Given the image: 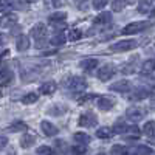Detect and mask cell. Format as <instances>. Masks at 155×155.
Returning <instances> with one entry per match:
<instances>
[{"label":"cell","mask_w":155,"mask_h":155,"mask_svg":"<svg viewBox=\"0 0 155 155\" xmlns=\"http://www.w3.org/2000/svg\"><path fill=\"white\" fill-rule=\"evenodd\" d=\"M137 47V41L134 39H126V41H120L110 47V50L113 53H124V51H130Z\"/></svg>","instance_id":"obj_1"},{"label":"cell","mask_w":155,"mask_h":155,"mask_svg":"<svg viewBox=\"0 0 155 155\" xmlns=\"http://www.w3.org/2000/svg\"><path fill=\"white\" fill-rule=\"evenodd\" d=\"M65 87L73 90V92H82V90L87 87V84H85L84 78H81V76H71V78H68V79L65 81Z\"/></svg>","instance_id":"obj_2"},{"label":"cell","mask_w":155,"mask_h":155,"mask_svg":"<svg viewBox=\"0 0 155 155\" xmlns=\"http://www.w3.org/2000/svg\"><path fill=\"white\" fill-rule=\"evenodd\" d=\"M149 22H130L129 25H126V27L123 28V34H137L140 31H143L149 27Z\"/></svg>","instance_id":"obj_3"},{"label":"cell","mask_w":155,"mask_h":155,"mask_svg":"<svg viewBox=\"0 0 155 155\" xmlns=\"http://www.w3.org/2000/svg\"><path fill=\"white\" fill-rule=\"evenodd\" d=\"M116 71H115V67L112 65V64H106V65H102L99 70H98V79L99 81H102V82H107V81H110L112 78H113V74H115Z\"/></svg>","instance_id":"obj_4"},{"label":"cell","mask_w":155,"mask_h":155,"mask_svg":"<svg viewBox=\"0 0 155 155\" xmlns=\"http://www.w3.org/2000/svg\"><path fill=\"white\" fill-rule=\"evenodd\" d=\"M19 17L14 12H5L3 16H0V28H12L17 23Z\"/></svg>","instance_id":"obj_5"},{"label":"cell","mask_w":155,"mask_h":155,"mask_svg":"<svg viewBox=\"0 0 155 155\" xmlns=\"http://www.w3.org/2000/svg\"><path fill=\"white\" fill-rule=\"evenodd\" d=\"M78 123H79V126H82V127H93L98 123V116L92 112H85L79 116V121Z\"/></svg>","instance_id":"obj_6"},{"label":"cell","mask_w":155,"mask_h":155,"mask_svg":"<svg viewBox=\"0 0 155 155\" xmlns=\"http://www.w3.org/2000/svg\"><path fill=\"white\" fill-rule=\"evenodd\" d=\"M126 116L130 121H141L146 116V110L141 107H129L126 110Z\"/></svg>","instance_id":"obj_7"},{"label":"cell","mask_w":155,"mask_h":155,"mask_svg":"<svg viewBox=\"0 0 155 155\" xmlns=\"http://www.w3.org/2000/svg\"><path fill=\"white\" fill-rule=\"evenodd\" d=\"M30 36L34 37L36 41H44L47 36V25L44 23H36L34 27L30 30Z\"/></svg>","instance_id":"obj_8"},{"label":"cell","mask_w":155,"mask_h":155,"mask_svg":"<svg viewBox=\"0 0 155 155\" xmlns=\"http://www.w3.org/2000/svg\"><path fill=\"white\" fill-rule=\"evenodd\" d=\"M30 47H31L30 36H27V34H20V36L16 39V50H17V51H20V53L27 51Z\"/></svg>","instance_id":"obj_9"},{"label":"cell","mask_w":155,"mask_h":155,"mask_svg":"<svg viewBox=\"0 0 155 155\" xmlns=\"http://www.w3.org/2000/svg\"><path fill=\"white\" fill-rule=\"evenodd\" d=\"M41 130H42V134L44 135H47V137H54V135H58L59 134V129L51 123V121H42L41 123Z\"/></svg>","instance_id":"obj_10"},{"label":"cell","mask_w":155,"mask_h":155,"mask_svg":"<svg viewBox=\"0 0 155 155\" xmlns=\"http://www.w3.org/2000/svg\"><path fill=\"white\" fill-rule=\"evenodd\" d=\"M112 92H120V93H127L129 90L132 88V84L129 82V81H126V79H121V81H116L115 84H112L110 87H109Z\"/></svg>","instance_id":"obj_11"},{"label":"cell","mask_w":155,"mask_h":155,"mask_svg":"<svg viewBox=\"0 0 155 155\" xmlns=\"http://www.w3.org/2000/svg\"><path fill=\"white\" fill-rule=\"evenodd\" d=\"M14 79V73L9 68H2L0 70V87H6Z\"/></svg>","instance_id":"obj_12"},{"label":"cell","mask_w":155,"mask_h":155,"mask_svg":"<svg viewBox=\"0 0 155 155\" xmlns=\"http://www.w3.org/2000/svg\"><path fill=\"white\" fill-rule=\"evenodd\" d=\"M56 88H58V85L54 81H47V82L39 85V93L41 95H53L56 92Z\"/></svg>","instance_id":"obj_13"},{"label":"cell","mask_w":155,"mask_h":155,"mask_svg":"<svg viewBox=\"0 0 155 155\" xmlns=\"http://www.w3.org/2000/svg\"><path fill=\"white\" fill-rule=\"evenodd\" d=\"M109 22H112V12L109 11H102L93 19V23L95 25H107Z\"/></svg>","instance_id":"obj_14"},{"label":"cell","mask_w":155,"mask_h":155,"mask_svg":"<svg viewBox=\"0 0 155 155\" xmlns=\"http://www.w3.org/2000/svg\"><path fill=\"white\" fill-rule=\"evenodd\" d=\"M67 19V12H64V11H56L53 12L50 17H48V22L51 25H58V23H64Z\"/></svg>","instance_id":"obj_15"},{"label":"cell","mask_w":155,"mask_h":155,"mask_svg":"<svg viewBox=\"0 0 155 155\" xmlns=\"http://www.w3.org/2000/svg\"><path fill=\"white\" fill-rule=\"evenodd\" d=\"M96 67H98V59H95V58L84 59V61L81 62V68H82L84 71H93Z\"/></svg>","instance_id":"obj_16"},{"label":"cell","mask_w":155,"mask_h":155,"mask_svg":"<svg viewBox=\"0 0 155 155\" xmlns=\"http://www.w3.org/2000/svg\"><path fill=\"white\" fill-rule=\"evenodd\" d=\"M113 106H115V102H113V99H110V98H106V96H101V98H98V107L101 109V110H110V109H113Z\"/></svg>","instance_id":"obj_17"},{"label":"cell","mask_w":155,"mask_h":155,"mask_svg":"<svg viewBox=\"0 0 155 155\" xmlns=\"http://www.w3.org/2000/svg\"><path fill=\"white\" fill-rule=\"evenodd\" d=\"M34 143H36V137H34L33 134H23L22 138H20V146H22L23 149L31 147Z\"/></svg>","instance_id":"obj_18"},{"label":"cell","mask_w":155,"mask_h":155,"mask_svg":"<svg viewBox=\"0 0 155 155\" xmlns=\"http://www.w3.org/2000/svg\"><path fill=\"white\" fill-rule=\"evenodd\" d=\"M65 112H67V107L64 106V104H53L47 110L48 115H53V116H62Z\"/></svg>","instance_id":"obj_19"},{"label":"cell","mask_w":155,"mask_h":155,"mask_svg":"<svg viewBox=\"0 0 155 155\" xmlns=\"http://www.w3.org/2000/svg\"><path fill=\"white\" fill-rule=\"evenodd\" d=\"M141 71H143L144 74H149V73L155 71V59H146V61L143 62Z\"/></svg>","instance_id":"obj_20"},{"label":"cell","mask_w":155,"mask_h":155,"mask_svg":"<svg viewBox=\"0 0 155 155\" xmlns=\"http://www.w3.org/2000/svg\"><path fill=\"white\" fill-rule=\"evenodd\" d=\"M65 41H67V36H65V33H59V34H56V36H53L51 37V45H54V47H59V45H64L65 44Z\"/></svg>","instance_id":"obj_21"},{"label":"cell","mask_w":155,"mask_h":155,"mask_svg":"<svg viewBox=\"0 0 155 155\" xmlns=\"http://www.w3.org/2000/svg\"><path fill=\"white\" fill-rule=\"evenodd\" d=\"M112 134H113V130H112L110 127H99L98 130H96V137L101 138V140H107V138H110Z\"/></svg>","instance_id":"obj_22"},{"label":"cell","mask_w":155,"mask_h":155,"mask_svg":"<svg viewBox=\"0 0 155 155\" xmlns=\"http://www.w3.org/2000/svg\"><path fill=\"white\" fill-rule=\"evenodd\" d=\"M124 134H127V138H130V140H135V138H140V129L137 126H130V127H126V130Z\"/></svg>","instance_id":"obj_23"},{"label":"cell","mask_w":155,"mask_h":155,"mask_svg":"<svg viewBox=\"0 0 155 155\" xmlns=\"http://www.w3.org/2000/svg\"><path fill=\"white\" fill-rule=\"evenodd\" d=\"M76 143H82V144H88L90 143V135L88 134H84V132H76L73 135Z\"/></svg>","instance_id":"obj_24"},{"label":"cell","mask_w":155,"mask_h":155,"mask_svg":"<svg viewBox=\"0 0 155 155\" xmlns=\"http://www.w3.org/2000/svg\"><path fill=\"white\" fill-rule=\"evenodd\" d=\"M129 2H130V0H113L112 9H113L115 12H120V11H123V9L129 5Z\"/></svg>","instance_id":"obj_25"},{"label":"cell","mask_w":155,"mask_h":155,"mask_svg":"<svg viewBox=\"0 0 155 155\" xmlns=\"http://www.w3.org/2000/svg\"><path fill=\"white\" fill-rule=\"evenodd\" d=\"M37 99H39V96H37V93H34V92H30V93H27V95L22 96V102H23V104H27V106L34 104Z\"/></svg>","instance_id":"obj_26"},{"label":"cell","mask_w":155,"mask_h":155,"mask_svg":"<svg viewBox=\"0 0 155 155\" xmlns=\"http://www.w3.org/2000/svg\"><path fill=\"white\" fill-rule=\"evenodd\" d=\"M143 134L147 137H152L155 134V121H147L143 126Z\"/></svg>","instance_id":"obj_27"},{"label":"cell","mask_w":155,"mask_h":155,"mask_svg":"<svg viewBox=\"0 0 155 155\" xmlns=\"http://www.w3.org/2000/svg\"><path fill=\"white\" fill-rule=\"evenodd\" d=\"M150 6H152V0H140L138 11H140V12H149Z\"/></svg>","instance_id":"obj_28"},{"label":"cell","mask_w":155,"mask_h":155,"mask_svg":"<svg viewBox=\"0 0 155 155\" xmlns=\"http://www.w3.org/2000/svg\"><path fill=\"white\" fill-rule=\"evenodd\" d=\"M147 95H149V92H147V90L141 88V90H137L135 93H132L130 99H132V101H140V99H144V98H146Z\"/></svg>","instance_id":"obj_29"},{"label":"cell","mask_w":155,"mask_h":155,"mask_svg":"<svg viewBox=\"0 0 155 155\" xmlns=\"http://www.w3.org/2000/svg\"><path fill=\"white\" fill-rule=\"evenodd\" d=\"M126 123L123 121V120H118V121H116L115 123V126H113V129H112V130L115 132V134H124V130H126Z\"/></svg>","instance_id":"obj_30"},{"label":"cell","mask_w":155,"mask_h":155,"mask_svg":"<svg viewBox=\"0 0 155 155\" xmlns=\"http://www.w3.org/2000/svg\"><path fill=\"white\" fill-rule=\"evenodd\" d=\"M81 37H82V30H79V28H78V30H71V31H70V34L67 36V39H70L71 42L79 41Z\"/></svg>","instance_id":"obj_31"},{"label":"cell","mask_w":155,"mask_h":155,"mask_svg":"<svg viewBox=\"0 0 155 155\" xmlns=\"http://www.w3.org/2000/svg\"><path fill=\"white\" fill-rule=\"evenodd\" d=\"M135 153H138V155H147V153H153V150L149 146H138L135 149Z\"/></svg>","instance_id":"obj_32"},{"label":"cell","mask_w":155,"mask_h":155,"mask_svg":"<svg viewBox=\"0 0 155 155\" xmlns=\"http://www.w3.org/2000/svg\"><path fill=\"white\" fill-rule=\"evenodd\" d=\"M9 129H11V130H27L28 127H27V124H25L23 121H16Z\"/></svg>","instance_id":"obj_33"},{"label":"cell","mask_w":155,"mask_h":155,"mask_svg":"<svg viewBox=\"0 0 155 155\" xmlns=\"http://www.w3.org/2000/svg\"><path fill=\"white\" fill-rule=\"evenodd\" d=\"M127 152V147L126 146H121V144H115L113 147H112V150H110V153H126Z\"/></svg>","instance_id":"obj_34"},{"label":"cell","mask_w":155,"mask_h":155,"mask_svg":"<svg viewBox=\"0 0 155 155\" xmlns=\"http://www.w3.org/2000/svg\"><path fill=\"white\" fill-rule=\"evenodd\" d=\"M36 152L37 153H41V155H48V153H51V152H53V149H51L50 146H39L37 149H36Z\"/></svg>","instance_id":"obj_35"},{"label":"cell","mask_w":155,"mask_h":155,"mask_svg":"<svg viewBox=\"0 0 155 155\" xmlns=\"http://www.w3.org/2000/svg\"><path fill=\"white\" fill-rule=\"evenodd\" d=\"M71 152H73V153H85L87 149H85V146H84L82 143H78V146H73V147H71Z\"/></svg>","instance_id":"obj_36"},{"label":"cell","mask_w":155,"mask_h":155,"mask_svg":"<svg viewBox=\"0 0 155 155\" xmlns=\"http://www.w3.org/2000/svg\"><path fill=\"white\" fill-rule=\"evenodd\" d=\"M109 3V0H93V8L95 9H102Z\"/></svg>","instance_id":"obj_37"},{"label":"cell","mask_w":155,"mask_h":155,"mask_svg":"<svg viewBox=\"0 0 155 155\" xmlns=\"http://www.w3.org/2000/svg\"><path fill=\"white\" fill-rule=\"evenodd\" d=\"M8 143H9L8 137H6V135H0V150H3V149L8 146Z\"/></svg>","instance_id":"obj_38"},{"label":"cell","mask_w":155,"mask_h":155,"mask_svg":"<svg viewBox=\"0 0 155 155\" xmlns=\"http://www.w3.org/2000/svg\"><path fill=\"white\" fill-rule=\"evenodd\" d=\"M45 3L47 5H51L53 8H58V6L62 5V0H45Z\"/></svg>","instance_id":"obj_39"},{"label":"cell","mask_w":155,"mask_h":155,"mask_svg":"<svg viewBox=\"0 0 155 155\" xmlns=\"http://www.w3.org/2000/svg\"><path fill=\"white\" fill-rule=\"evenodd\" d=\"M121 73H124V74H130V73H134V67H132V65H124V67L121 68Z\"/></svg>","instance_id":"obj_40"},{"label":"cell","mask_w":155,"mask_h":155,"mask_svg":"<svg viewBox=\"0 0 155 155\" xmlns=\"http://www.w3.org/2000/svg\"><path fill=\"white\" fill-rule=\"evenodd\" d=\"M9 5H11V0H0V9L8 8Z\"/></svg>","instance_id":"obj_41"},{"label":"cell","mask_w":155,"mask_h":155,"mask_svg":"<svg viewBox=\"0 0 155 155\" xmlns=\"http://www.w3.org/2000/svg\"><path fill=\"white\" fill-rule=\"evenodd\" d=\"M3 42H5V37H3V34H2V33H0V45H2Z\"/></svg>","instance_id":"obj_42"},{"label":"cell","mask_w":155,"mask_h":155,"mask_svg":"<svg viewBox=\"0 0 155 155\" xmlns=\"http://www.w3.org/2000/svg\"><path fill=\"white\" fill-rule=\"evenodd\" d=\"M150 107H152V109H155V98H153V99H150Z\"/></svg>","instance_id":"obj_43"},{"label":"cell","mask_w":155,"mask_h":155,"mask_svg":"<svg viewBox=\"0 0 155 155\" xmlns=\"http://www.w3.org/2000/svg\"><path fill=\"white\" fill-rule=\"evenodd\" d=\"M74 2H76L78 5H81V3H84V2H87V0H74Z\"/></svg>","instance_id":"obj_44"},{"label":"cell","mask_w":155,"mask_h":155,"mask_svg":"<svg viewBox=\"0 0 155 155\" xmlns=\"http://www.w3.org/2000/svg\"><path fill=\"white\" fill-rule=\"evenodd\" d=\"M150 17H155V8H153V11H150Z\"/></svg>","instance_id":"obj_45"},{"label":"cell","mask_w":155,"mask_h":155,"mask_svg":"<svg viewBox=\"0 0 155 155\" xmlns=\"http://www.w3.org/2000/svg\"><path fill=\"white\" fill-rule=\"evenodd\" d=\"M3 68V62H2V59H0V70Z\"/></svg>","instance_id":"obj_46"},{"label":"cell","mask_w":155,"mask_h":155,"mask_svg":"<svg viewBox=\"0 0 155 155\" xmlns=\"http://www.w3.org/2000/svg\"><path fill=\"white\" fill-rule=\"evenodd\" d=\"M28 3H34V2H37V0H27Z\"/></svg>","instance_id":"obj_47"},{"label":"cell","mask_w":155,"mask_h":155,"mask_svg":"<svg viewBox=\"0 0 155 155\" xmlns=\"http://www.w3.org/2000/svg\"><path fill=\"white\" fill-rule=\"evenodd\" d=\"M0 98H2V90H0Z\"/></svg>","instance_id":"obj_48"}]
</instances>
